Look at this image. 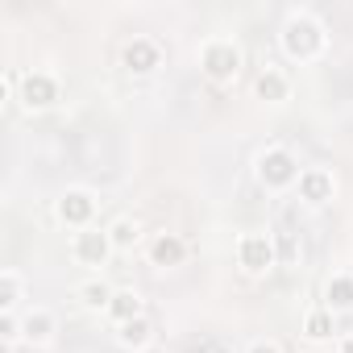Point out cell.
I'll return each instance as SVG.
<instances>
[{
  "mask_svg": "<svg viewBox=\"0 0 353 353\" xmlns=\"http://www.w3.org/2000/svg\"><path fill=\"white\" fill-rule=\"evenodd\" d=\"M274 250H279V266H299L303 262V241L291 229H279L274 233Z\"/></svg>",
  "mask_w": 353,
  "mask_h": 353,
  "instance_id": "20",
  "label": "cell"
},
{
  "mask_svg": "<svg viewBox=\"0 0 353 353\" xmlns=\"http://www.w3.org/2000/svg\"><path fill=\"white\" fill-rule=\"evenodd\" d=\"M291 92H295L291 75H287L283 67H274V63H266V67L258 71V79H254V96H258L262 104H270V108H283V104L291 100Z\"/></svg>",
  "mask_w": 353,
  "mask_h": 353,
  "instance_id": "11",
  "label": "cell"
},
{
  "mask_svg": "<svg viewBox=\"0 0 353 353\" xmlns=\"http://www.w3.org/2000/svg\"><path fill=\"white\" fill-rule=\"evenodd\" d=\"M279 50L283 59L307 67V63H320L324 50H328V30L324 21L312 13V9H291L279 26Z\"/></svg>",
  "mask_w": 353,
  "mask_h": 353,
  "instance_id": "1",
  "label": "cell"
},
{
  "mask_svg": "<svg viewBox=\"0 0 353 353\" xmlns=\"http://www.w3.org/2000/svg\"><path fill=\"white\" fill-rule=\"evenodd\" d=\"M71 258H75V266H88V270H104V266L117 258L108 229H100V225H96V229L71 233Z\"/></svg>",
  "mask_w": 353,
  "mask_h": 353,
  "instance_id": "8",
  "label": "cell"
},
{
  "mask_svg": "<svg viewBox=\"0 0 353 353\" xmlns=\"http://www.w3.org/2000/svg\"><path fill=\"white\" fill-rule=\"evenodd\" d=\"M295 196H299V204H307V208L332 204V200H336V174H332L328 166H303L299 183H295Z\"/></svg>",
  "mask_w": 353,
  "mask_h": 353,
  "instance_id": "10",
  "label": "cell"
},
{
  "mask_svg": "<svg viewBox=\"0 0 353 353\" xmlns=\"http://www.w3.org/2000/svg\"><path fill=\"white\" fill-rule=\"evenodd\" d=\"M21 328H26V345L46 349V345H54V336H59V316H54L50 307L34 303V307L21 312Z\"/></svg>",
  "mask_w": 353,
  "mask_h": 353,
  "instance_id": "12",
  "label": "cell"
},
{
  "mask_svg": "<svg viewBox=\"0 0 353 353\" xmlns=\"http://www.w3.org/2000/svg\"><path fill=\"white\" fill-rule=\"evenodd\" d=\"M112 291H117V287H112L108 279L92 274V279H83V283L75 287V303H79V307H88V312H100V316H104V307H108Z\"/></svg>",
  "mask_w": 353,
  "mask_h": 353,
  "instance_id": "18",
  "label": "cell"
},
{
  "mask_svg": "<svg viewBox=\"0 0 353 353\" xmlns=\"http://www.w3.org/2000/svg\"><path fill=\"white\" fill-rule=\"evenodd\" d=\"M0 345H5V349H13V345H26L21 312H0Z\"/></svg>",
  "mask_w": 353,
  "mask_h": 353,
  "instance_id": "21",
  "label": "cell"
},
{
  "mask_svg": "<svg viewBox=\"0 0 353 353\" xmlns=\"http://www.w3.org/2000/svg\"><path fill=\"white\" fill-rule=\"evenodd\" d=\"M303 336L312 341V345H324V341H332L336 336V316L320 303V307H307L303 312Z\"/></svg>",
  "mask_w": 353,
  "mask_h": 353,
  "instance_id": "19",
  "label": "cell"
},
{
  "mask_svg": "<svg viewBox=\"0 0 353 353\" xmlns=\"http://www.w3.org/2000/svg\"><path fill=\"white\" fill-rule=\"evenodd\" d=\"M162 59H166V50H162V42L150 38V34H133V38L125 42V50H121V67H125L133 79H150V75L162 67Z\"/></svg>",
  "mask_w": 353,
  "mask_h": 353,
  "instance_id": "7",
  "label": "cell"
},
{
  "mask_svg": "<svg viewBox=\"0 0 353 353\" xmlns=\"http://www.w3.org/2000/svg\"><path fill=\"white\" fill-rule=\"evenodd\" d=\"M237 266L250 279H262L279 266V250H274V233L270 229H245L237 237Z\"/></svg>",
  "mask_w": 353,
  "mask_h": 353,
  "instance_id": "6",
  "label": "cell"
},
{
  "mask_svg": "<svg viewBox=\"0 0 353 353\" xmlns=\"http://www.w3.org/2000/svg\"><path fill=\"white\" fill-rule=\"evenodd\" d=\"M245 353H283V345H279L274 336H258V341L245 345Z\"/></svg>",
  "mask_w": 353,
  "mask_h": 353,
  "instance_id": "22",
  "label": "cell"
},
{
  "mask_svg": "<svg viewBox=\"0 0 353 353\" xmlns=\"http://www.w3.org/2000/svg\"><path fill=\"white\" fill-rule=\"evenodd\" d=\"M0 96H5V104L17 100V75L13 71H5V79H0Z\"/></svg>",
  "mask_w": 353,
  "mask_h": 353,
  "instance_id": "23",
  "label": "cell"
},
{
  "mask_svg": "<svg viewBox=\"0 0 353 353\" xmlns=\"http://www.w3.org/2000/svg\"><path fill=\"white\" fill-rule=\"evenodd\" d=\"M154 336H158V332H154V320H150V316H137V320L112 328V341H117L125 353H150Z\"/></svg>",
  "mask_w": 353,
  "mask_h": 353,
  "instance_id": "14",
  "label": "cell"
},
{
  "mask_svg": "<svg viewBox=\"0 0 353 353\" xmlns=\"http://www.w3.org/2000/svg\"><path fill=\"white\" fill-rule=\"evenodd\" d=\"M299 174H303V162H299V154H295L291 145H266V150H258V158H254V179H258V188L270 192V196L295 192Z\"/></svg>",
  "mask_w": 353,
  "mask_h": 353,
  "instance_id": "2",
  "label": "cell"
},
{
  "mask_svg": "<svg viewBox=\"0 0 353 353\" xmlns=\"http://www.w3.org/2000/svg\"><path fill=\"white\" fill-rule=\"evenodd\" d=\"M336 353H353V332H341L336 336Z\"/></svg>",
  "mask_w": 353,
  "mask_h": 353,
  "instance_id": "24",
  "label": "cell"
},
{
  "mask_svg": "<svg viewBox=\"0 0 353 353\" xmlns=\"http://www.w3.org/2000/svg\"><path fill=\"white\" fill-rule=\"evenodd\" d=\"M145 262L154 270H174V266H183L188 262V241L183 233H174V229H154L145 237Z\"/></svg>",
  "mask_w": 353,
  "mask_h": 353,
  "instance_id": "9",
  "label": "cell"
},
{
  "mask_svg": "<svg viewBox=\"0 0 353 353\" xmlns=\"http://www.w3.org/2000/svg\"><path fill=\"white\" fill-rule=\"evenodd\" d=\"M26 299H30V283L17 266H5L0 270V312H26Z\"/></svg>",
  "mask_w": 353,
  "mask_h": 353,
  "instance_id": "17",
  "label": "cell"
},
{
  "mask_svg": "<svg viewBox=\"0 0 353 353\" xmlns=\"http://www.w3.org/2000/svg\"><path fill=\"white\" fill-rule=\"evenodd\" d=\"M324 307L332 316H345L353 312V270H332L324 279Z\"/></svg>",
  "mask_w": 353,
  "mask_h": 353,
  "instance_id": "16",
  "label": "cell"
},
{
  "mask_svg": "<svg viewBox=\"0 0 353 353\" xmlns=\"http://www.w3.org/2000/svg\"><path fill=\"white\" fill-rule=\"evenodd\" d=\"M96 216H100V196L92 188H63L59 200H54V221L71 233H83V229H96Z\"/></svg>",
  "mask_w": 353,
  "mask_h": 353,
  "instance_id": "5",
  "label": "cell"
},
{
  "mask_svg": "<svg viewBox=\"0 0 353 353\" xmlns=\"http://www.w3.org/2000/svg\"><path fill=\"white\" fill-rule=\"evenodd\" d=\"M63 100V79L46 67H30L17 75V104L34 117V112H50Z\"/></svg>",
  "mask_w": 353,
  "mask_h": 353,
  "instance_id": "4",
  "label": "cell"
},
{
  "mask_svg": "<svg viewBox=\"0 0 353 353\" xmlns=\"http://www.w3.org/2000/svg\"><path fill=\"white\" fill-rule=\"evenodd\" d=\"M196 63H200V75H204L208 83L225 88V83H233V79L241 75V67H245V50H241V42H237V38L212 34V38H204V42H200Z\"/></svg>",
  "mask_w": 353,
  "mask_h": 353,
  "instance_id": "3",
  "label": "cell"
},
{
  "mask_svg": "<svg viewBox=\"0 0 353 353\" xmlns=\"http://www.w3.org/2000/svg\"><path fill=\"white\" fill-rule=\"evenodd\" d=\"M104 229H108V237H112V250H117V254H133V250L150 237V233L141 229V221H137V216H129V212L112 216Z\"/></svg>",
  "mask_w": 353,
  "mask_h": 353,
  "instance_id": "15",
  "label": "cell"
},
{
  "mask_svg": "<svg viewBox=\"0 0 353 353\" xmlns=\"http://www.w3.org/2000/svg\"><path fill=\"white\" fill-rule=\"evenodd\" d=\"M137 316H145L141 291H137V287H117L112 299H108V307H104V320L117 328V324H129V320H137Z\"/></svg>",
  "mask_w": 353,
  "mask_h": 353,
  "instance_id": "13",
  "label": "cell"
}]
</instances>
